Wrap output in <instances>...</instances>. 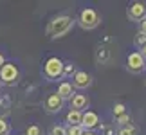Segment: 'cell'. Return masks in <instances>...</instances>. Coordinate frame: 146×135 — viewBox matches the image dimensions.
<instances>
[{
	"mask_svg": "<svg viewBox=\"0 0 146 135\" xmlns=\"http://www.w3.org/2000/svg\"><path fill=\"white\" fill-rule=\"evenodd\" d=\"M18 77H20V70L15 63H5L0 69V83H4V85L15 87L18 83Z\"/></svg>",
	"mask_w": 146,
	"mask_h": 135,
	"instance_id": "4",
	"label": "cell"
},
{
	"mask_svg": "<svg viewBox=\"0 0 146 135\" xmlns=\"http://www.w3.org/2000/svg\"><path fill=\"white\" fill-rule=\"evenodd\" d=\"M43 76H45L49 81L63 77V61L60 58H49L45 61V65H43Z\"/></svg>",
	"mask_w": 146,
	"mask_h": 135,
	"instance_id": "3",
	"label": "cell"
},
{
	"mask_svg": "<svg viewBox=\"0 0 146 135\" xmlns=\"http://www.w3.org/2000/svg\"><path fill=\"white\" fill-rule=\"evenodd\" d=\"M81 128L85 132H92L94 128H101V122H99V115L92 110H85L81 115Z\"/></svg>",
	"mask_w": 146,
	"mask_h": 135,
	"instance_id": "7",
	"label": "cell"
},
{
	"mask_svg": "<svg viewBox=\"0 0 146 135\" xmlns=\"http://www.w3.org/2000/svg\"><path fill=\"white\" fill-rule=\"evenodd\" d=\"M85 130L81 126H67V135H83Z\"/></svg>",
	"mask_w": 146,
	"mask_h": 135,
	"instance_id": "22",
	"label": "cell"
},
{
	"mask_svg": "<svg viewBox=\"0 0 146 135\" xmlns=\"http://www.w3.org/2000/svg\"><path fill=\"white\" fill-rule=\"evenodd\" d=\"M78 24H80L81 29H85V31H92V29H96V27L101 24V15L98 13L96 9H92V7H85L80 13V18H78Z\"/></svg>",
	"mask_w": 146,
	"mask_h": 135,
	"instance_id": "2",
	"label": "cell"
},
{
	"mask_svg": "<svg viewBox=\"0 0 146 135\" xmlns=\"http://www.w3.org/2000/svg\"><path fill=\"white\" fill-rule=\"evenodd\" d=\"M25 135H43V130L40 126H36V124H33V126H29L25 130Z\"/></svg>",
	"mask_w": 146,
	"mask_h": 135,
	"instance_id": "23",
	"label": "cell"
},
{
	"mask_svg": "<svg viewBox=\"0 0 146 135\" xmlns=\"http://www.w3.org/2000/svg\"><path fill=\"white\" fill-rule=\"evenodd\" d=\"M76 65L74 63H63V77H70L76 74Z\"/></svg>",
	"mask_w": 146,
	"mask_h": 135,
	"instance_id": "16",
	"label": "cell"
},
{
	"mask_svg": "<svg viewBox=\"0 0 146 135\" xmlns=\"http://www.w3.org/2000/svg\"><path fill=\"white\" fill-rule=\"evenodd\" d=\"M126 16L130 22H139L146 20V4L144 2H132L126 9Z\"/></svg>",
	"mask_w": 146,
	"mask_h": 135,
	"instance_id": "6",
	"label": "cell"
},
{
	"mask_svg": "<svg viewBox=\"0 0 146 135\" xmlns=\"http://www.w3.org/2000/svg\"><path fill=\"white\" fill-rule=\"evenodd\" d=\"M5 65V60H4V54L0 52V69H2V67Z\"/></svg>",
	"mask_w": 146,
	"mask_h": 135,
	"instance_id": "25",
	"label": "cell"
},
{
	"mask_svg": "<svg viewBox=\"0 0 146 135\" xmlns=\"http://www.w3.org/2000/svg\"><path fill=\"white\" fill-rule=\"evenodd\" d=\"M126 69L132 74H141V72L146 69V60L143 58V54L135 50V52H130L126 58Z\"/></svg>",
	"mask_w": 146,
	"mask_h": 135,
	"instance_id": "5",
	"label": "cell"
},
{
	"mask_svg": "<svg viewBox=\"0 0 146 135\" xmlns=\"http://www.w3.org/2000/svg\"><path fill=\"white\" fill-rule=\"evenodd\" d=\"M83 135H98V133H94V132H85Z\"/></svg>",
	"mask_w": 146,
	"mask_h": 135,
	"instance_id": "27",
	"label": "cell"
},
{
	"mask_svg": "<svg viewBox=\"0 0 146 135\" xmlns=\"http://www.w3.org/2000/svg\"><path fill=\"white\" fill-rule=\"evenodd\" d=\"M144 85H146V79H144Z\"/></svg>",
	"mask_w": 146,
	"mask_h": 135,
	"instance_id": "28",
	"label": "cell"
},
{
	"mask_svg": "<svg viewBox=\"0 0 146 135\" xmlns=\"http://www.w3.org/2000/svg\"><path fill=\"white\" fill-rule=\"evenodd\" d=\"M74 24H76V20L72 18V16H69V15L56 16V18H52V20L49 22V25H47V36L52 38V40L65 36L67 32L74 27Z\"/></svg>",
	"mask_w": 146,
	"mask_h": 135,
	"instance_id": "1",
	"label": "cell"
},
{
	"mask_svg": "<svg viewBox=\"0 0 146 135\" xmlns=\"http://www.w3.org/2000/svg\"><path fill=\"white\" fill-rule=\"evenodd\" d=\"M49 135H67V128H65V126H61V124H60V126L56 124V126L50 128Z\"/></svg>",
	"mask_w": 146,
	"mask_h": 135,
	"instance_id": "21",
	"label": "cell"
},
{
	"mask_svg": "<svg viewBox=\"0 0 146 135\" xmlns=\"http://www.w3.org/2000/svg\"><path fill=\"white\" fill-rule=\"evenodd\" d=\"M117 135H137V128L130 124V126H123L117 130Z\"/></svg>",
	"mask_w": 146,
	"mask_h": 135,
	"instance_id": "17",
	"label": "cell"
},
{
	"mask_svg": "<svg viewBox=\"0 0 146 135\" xmlns=\"http://www.w3.org/2000/svg\"><path fill=\"white\" fill-rule=\"evenodd\" d=\"M139 52H141V54H143V58H144V60H146V45H144V47H143V49H141V50H139Z\"/></svg>",
	"mask_w": 146,
	"mask_h": 135,
	"instance_id": "26",
	"label": "cell"
},
{
	"mask_svg": "<svg viewBox=\"0 0 146 135\" xmlns=\"http://www.w3.org/2000/svg\"><path fill=\"white\" fill-rule=\"evenodd\" d=\"M141 32H144V34H146V20L141 22Z\"/></svg>",
	"mask_w": 146,
	"mask_h": 135,
	"instance_id": "24",
	"label": "cell"
},
{
	"mask_svg": "<svg viewBox=\"0 0 146 135\" xmlns=\"http://www.w3.org/2000/svg\"><path fill=\"white\" fill-rule=\"evenodd\" d=\"M81 115H83V112L70 110L69 114H67V122H69V126H81Z\"/></svg>",
	"mask_w": 146,
	"mask_h": 135,
	"instance_id": "13",
	"label": "cell"
},
{
	"mask_svg": "<svg viewBox=\"0 0 146 135\" xmlns=\"http://www.w3.org/2000/svg\"><path fill=\"white\" fill-rule=\"evenodd\" d=\"M70 106H72L70 110H78V112L85 110L87 106H88V97H87L85 94H74V95H72V99H70Z\"/></svg>",
	"mask_w": 146,
	"mask_h": 135,
	"instance_id": "12",
	"label": "cell"
},
{
	"mask_svg": "<svg viewBox=\"0 0 146 135\" xmlns=\"http://www.w3.org/2000/svg\"><path fill=\"white\" fill-rule=\"evenodd\" d=\"M99 130H101V135H117L115 124H103Z\"/></svg>",
	"mask_w": 146,
	"mask_h": 135,
	"instance_id": "19",
	"label": "cell"
},
{
	"mask_svg": "<svg viewBox=\"0 0 146 135\" xmlns=\"http://www.w3.org/2000/svg\"><path fill=\"white\" fill-rule=\"evenodd\" d=\"M133 45H135V47H137L139 50H141V49L144 47V45H146V34H144V32H141V31L137 32L135 38H133Z\"/></svg>",
	"mask_w": 146,
	"mask_h": 135,
	"instance_id": "14",
	"label": "cell"
},
{
	"mask_svg": "<svg viewBox=\"0 0 146 135\" xmlns=\"http://www.w3.org/2000/svg\"><path fill=\"white\" fill-rule=\"evenodd\" d=\"M94 58H96L98 65H106L110 61V50H108V47L103 45V43H98L96 45V52H94Z\"/></svg>",
	"mask_w": 146,
	"mask_h": 135,
	"instance_id": "10",
	"label": "cell"
},
{
	"mask_svg": "<svg viewBox=\"0 0 146 135\" xmlns=\"http://www.w3.org/2000/svg\"><path fill=\"white\" fill-rule=\"evenodd\" d=\"M11 133V126L9 122L4 119V117H0V135H9Z\"/></svg>",
	"mask_w": 146,
	"mask_h": 135,
	"instance_id": "20",
	"label": "cell"
},
{
	"mask_svg": "<svg viewBox=\"0 0 146 135\" xmlns=\"http://www.w3.org/2000/svg\"><path fill=\"white\" fill-rule=\"evenodd\" d=\"M92 85V76L85 70H78L74 76H72V87L78 90H85Z\"/></svg>",
	"mask_w": 146,
	"mask_h": 135,
	"instance_id": "8",
	"label": "cell"
},
{
	"mask_svg": "<svg viewBox=\"0 0 146 135\" xmlns=\"http://www.w3.org/2000/svg\"><path fill=\"white\" fill-rule=\"evenodd\" d=\"M61 97V101H70L72 99V95H74L76 92H74V87H72V83H69V81H61L60 85H58V92H56Z\"/></svg>",
	"mask_w": 146,
	"mask_h": 135,
	"instance_id": "11",
	"label": "cell"
},
{
	"mask_svg": "<svg viewBox=\"0 0 146 135\" xmlns=\"http://www.w3.org/2000/svg\"><path fill=\"white\" fill-rule=\"evenodd\" d=\"M112 114H114L115 119H117V117H121L123 114H126V106L123 105V103H115L114 108H112Z\"/></svg>",
	"mask_w": 146,
	"mask_h": 135,
	"instance_id": "18",
	"label": "cell"
},
{
	"mask_svg": "<svg viewBox=\"0 0 146 135\" xmlns=\"http://www.w3.org/2000/svg\"><path fill=\"white\" fill-rule=\"evenodd\" d=\"M43 108H45L47 114H58V112H61V108H63V101H61V97L58 94H50L49 97L43 101Z\"/></svg>",
	"mask_w": 146,
	"mask_h": 135,
	"instance_id": "9",
	"label": "cell"
},
{
	"mask_svg": "<svg viewBox=\"0 0 146 135\" xmlns=\"http://www.w3.org/2000/svg\"><path fill=\"white\" fill-rule=\"evenodd\" d=\"M130 124H132V115L128 114V112H126V114H123L121 117H117V126H119V128L130 126Z\"/></svg>",
	"mask_w": 146,
	"mask_h": 135,
	"instance_id": "15",
	"label": "cell"
}]
</instances>
